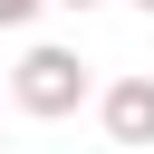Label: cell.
I'll return each instance as SVG.
<instances>
[{
    "mask_svg": "<svg viewBox=\"0 0 154 154\" xmlns=\"http://www.w3.org/2000/svg\"><path fill=\"white\" fill-rule=\"evenodd\" d=\"M67 10H96V0H67Z\"/></svg>",
    "mask_w": 154,
    "mask_h": 154,
    "instance_id": "cell-4",
    "label": "cell"
},
{
    "mask_svg": "<svg viewBox=\"0 0 154 154\" xmlns=\"http://www.w3.org/2000/svg\"><path fill=\"white\" fill-rule=\"evenodd\" d=\"M96 116H106V135H116V144H135V154H144V144H154V77H116V87L96 96Z\"/></svg>",
    "mask_w": 154,
    "mask_h": 154,
    "instance_id": "cell-2",
    "label": "cell"
},
{
    "mask_svg": "<svg viewBox=\"0 0 154 154\" xmlns=\"http://www.w3.org/2000/svg\"><path fill=\"white\" fill-rule=\"evenodd\" d=\"M38 10H48V0H0V29H29Z\"/></svg>",
    "mask_w": 154,
    "mask_h": 154,
    "instance_id": "cell-3",
    "label": "cell"
},
{
    "mask_svg": "<svg viewBox=\"0 0 154 154\" xmlns=\"http://www.w3.org/2000/svg\"><path fill=\"white\" fill-rule=\"evenodd\" d=\"M0 154H10V144H0Z\"/></svg>",
    "mask_w": 154,
    "mask_h": 154,
    "instance_id": "cell-6",
    "label": "cell"
},
{
    "mask_svg": "<svg viewBox=\"0 0 154 154\" xmlns=\"http://www.w3.org/2000/svg\"><path fill=\"white\" fill-rule=\"evenodd\" d=\"M10 96H19V116H77L87 106V58L77 48H29L10 67Z\"/></svg>",
    "mask_w": 154,
    "mask_h": 154,
    "instance_id": "cell-1",
    "label": "cell"
},
{
    "mask_svg": "<svg viewBox=\"0 0 154 154\" xmlns=\"http://www.w3.org/2000/svg\"><path fill=\"white\" fill-rule=\"evenodd\" d=\"M135 10H154V0H135Z\"/></svg>",
    "mask_w": 154,
    "mask_h": 154,
    "instance_id": "cell-5",
    "label": "cell"
}]
</instances>
